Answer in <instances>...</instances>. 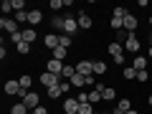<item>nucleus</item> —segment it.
I'll list each match as a JSON object with an SVG mask.
<instances>
[{
    "label": "nucleus",
    "mask_w": 152,
    "mask_h": 114,
    "mask_svg": "<svg viewBox=\"0 0 152 114\" xmlns=\"http://www.w3.org/2000/svg\"><path fill=\"white\" fill-rule=\"evenodd\" d=\"M150 26H152V18H150Z\"/></svg>",
    "instance_id": "45"
},
{
    "label": "nucleus",
    "mask_w": 152,
    "mask_h": 114,
    "mask_svg": "<svg viewBox=\"0 0 152 114\" xmlns=\"http://www.w3.org/2000/svg\"><path fill=\"white\" fill-rule=\"evenodd\" d=\"M107 74V64L104 61H94V76H104Z\"/></svg>",
    "instance_id": "18"
},
{
    "label": "nucleus",
    "mask_w": 152,
    "mask_h": 114,
    "mask_svg": "<svg viewBox=\"0 0 152 114\" xmlns=\"http://www.w3.org/2000/svg\"><path fill=\"white\" fill-rule=\"evenodd\" d=\"M147 102H150V107H152V94H150V99H147Z\"/></svg>",
    "instance_id": "41"
},
{
    "label": "nucleus",
    "mask_w": 152,
    "mask_h": 114,
    "mask_svg": "<svg viewBox=\"0 0 152 114\" xmlns=\"http://www.w3.org/2000/svg\"><path fill=\"white\" fill-rule=\"evenodd\" d=\"M94 89H96V91L102 94V102H112V99L117 96V91H114V89H109V86H102V84H96Z\"/></svg>",
    "instance_id": "8"
},
{
    "label": "nucleus",
    "mask_w": 152,
    "mask_h": 114,
    "mask_svg": "<svg viewBox=\"0 0 152 114\" xmlns=\"http://www.w3.org/2000/svg\"><path fill=\"white\" fill-rule=\"evenodd\" d=\"M64 23H66V18H58V15H56L53 20H51V26H53L56 31H61V33H64Z\"/></svg>",
    "instance_id": "23"
},
{
    "label": "nucleus",
    "mask_w": 152,
    "mask_h": 114,
    "mask_svg": "<svg viewBox=\"0 0 152 114\" xmlns=\"http://www.w3.org/2000/svg\"><path fill=\"white\" fill-rule=\"evenodd\" d=\"M64 114H79V99H76V96H66Z\"/></svg>",
    "instance_id": "6"
},
{
    "label": "nucleus",
    "mask_w": 152,
    "mask_h": 114,
    "mask_svg": "<svg viewBox=\"0 0 152 114\" xmlns=\"http://www.w3.org/2000/svg\"><path fill=\"white\" fill-rule=\"evenodd\" d=\"M74 74H76V66H69V64H66V66H64V74H61V79H71Z\"/></svg>",
    "instance_id": "26"
},
{
    "label": "nucleus",
    "mask_w": 152,
    "mask_h": 114,
    "mask_svg": "<svg viewBox=\"0 0 152 114\" xmlns=\"http://www.w3.org/2000/svg\"><path fill=\"white\" fill-rule=\"evenodd\" d=\"M64 66H66V64H61V61H56V58H51L48 64H46V71H51V74H56V76H61V74H64Z\"/></svg>",
    "instance_id": "10"
},
{
    "label": "nucleus",
    "mask_w": 152,
    "mask_h": 114,
    "mask_svg": "<svg viewBox=\"0 0 152 114\" xmlns=\"http://www.w3.org/2000/svg\"><path fill=\"white\" fill-rule=\"evenodd\" d=\"M5 94H20V81H5Z\"/></svg>",
    "instance_id": "16"
},
{
    "label": "nucleus",
    "mask_w": 152,
    "mask_h": 114,
    "mask_svg": "<svg viewBox=\"0 0 152 114\" xmlns=\"http://www.w3.org/2000/svg\"><path fill=\"white\" fill-rule=\"evenodd\" d=\"M96 102H102V94L96 89H89V104H96Z\"/></svg>",
    "instance_id": "22"
},
{
    "label": "nucleus",
    "mask_w": 152,
    "mask_h": 114,
    "mask_svg": "<svg viewBox=\"0 0 152 114\" xmlns=\"http://www.w3.org/2000/svg\"><path fill=\"white\" fill-rule=\"evenodd\" d=\"M51 8H53V10H58V8H64V0H51Z\"/></svg>",
    "instance_id": "38"
},
{
    "label": "nucleus",
    "mask_w": 152,
    "mask_h": 114,
    "mask_svg": "<svg viewBox=\"0 0 152 114\" xmlns=\"http://www.w3.org/2000/svg\"><path fill=\"white\" fill-rule=\"evenodd\" d=\"M0 28L8 31L10 36H13V33H18V31H23V28H18V20H15V18H5V15H3V20H0Z\"/></svg>",
    "instance_id": "2"
},
{
    "label": "nucleus",
    "mask_w": 152,
    "mask_h": 114,
    "mask_svg": "<svg viewBox=\"0 0 152 114\" xmlns=\"http://www.w3.org/2000/svg\"><path fill=\"white\" fill-rule=\"evenodd\" d=\"M0 8H3L5 15H8V13H13V0H3V5H0Z\"/></svg>",
    "instance_id": "32"
},
{
    "label": "nucleus",
    "mask_w": 152,
    "mask_h": 114,
    "mask_svg": "<svg viewBox=\"0 0 152 114\" xmlns=\"http://www.w3.org/2000/svg\"><path fill=\"white\" fill-rule=\"evenodd\" d=\"M137 26H140V20H137L132 13H127L124 20H122V28H127V33H134V31H137Z\"/></svg>",
    "instance_id": "5"
},
{
    "label": "nucleus",
    "mask_w": 152,
    "mask_h": 114,
    "mask_svg": "<svg viewBox=\"0 0 152 114\" xmlns=\"http://www.w3.org/2000/svg\"><path fill=\"white\" fill-rule=\"evenodd\" d=\"M147 79H150V74H147V71H137V81H142V84H145Z\"/></svg>",
    "instance_id": "36"
},
{
    "label": "nucleus",
    "mask_w": 152,
    "mask_h": 114,
    "mask_svg": "<svg viewBox=\"0 0 152 114\" xmlns=\"http://www.w3.org/2000/svg\"><path fill=\"white\" fill-rule=\"evenodd\" d=\"M76 74L91 76V74H94V61H79V64H76Z\"/></svg>",
    "instance_id": "4"
},
{
    "label": "nucleus",
    "mask_w": 152,
    "mask_h": 114,
    "mask_svg": "<svg viewBox=\"0 0 152 114\" xmlns=\"http://www.w3.org/2000/svg\"><path fill=\"white\" fill-rule=\"evenodd\" d=\"M18 81H20V89H31V84H33V79H31V76H20V79H18Z\"/></svg>",
    "instance_id": "28"
},
{
    "label": "nucleus",
    "mask_w": 152,
    "mask_h": 114,
    "mask_svg": "<svg viewBox=\"0 0 152 114\" xmlns=\"http://www.w3.org/2000/svg\"><path fill=\"white\" fill-rule=\"evenodd\" d=\"M124 51H129V53H137L140 51V38L134 33H129V38H127V43H124Z\"/></svg>",
    "instance_id": "9"
},
{
    "label": "nucleus",
    "mask_w": 152,
    "mask_h": 114,
    "mask_svg": "<svg viewBox=\"0 0 152 114\" xmlns=\"http://www.w3.org/2000/svg\"><path fill=\"white\" fill-rule=\"evenodd\" d=\"M76 23H79V28H91V18L86 15V13H76Z\"/></svg>",
    "instance_id": "11"
},
{
    "label": "nucleus",
    "mask_w": 152,
    "mask_h": 114,
    "mask_svg": "<svg viewBox=\"0 0 152 114\" xmlns=\"http://www.w3.org/2000/svg\"><path fill=\"white\" fill-rule=\"evenodd\" d=\"M15 20H18V26H20V23H28V10H20V13H15Z\"/></svg>",
    "instance_id": "30"
},
{
    "label": "nucleus",
    "mask_w": 152,
    "mask_h": 114,
    "mask_svg": "<svg viewBox=\"0 0 152 114\" xmlns=\"http://www.w3.org/2000/svg\"><path fill=\"white\" fill-rule=\"evenodd\" d=\"M86 86H96V79H94V74L86 76Z\"/></svg>",
    "instance_id": "39"
},
{
    "label": "nucleus",
    "mask_w": 152,
    "mask_h": 114,
    "mask_svg": "<svg viewBox=\"0 0 152 114\" xmlns=\"http://www.w3.org/2000/svg\"><path fill=\"white\" fill-rule=\"evenodd\" d=\"M51 58H56V61H61V64H64V58H66V48H53V53H51Z\"/></svg>",
    "instance_id": "21"
},
{
    "label": "nucleus",
    "mask_w": 152,
    "mask_h": 114,
    "mask_svg": "<svg viewBox=\"0 0 152 114\" xmlns=\"http://www.w3.org/2000/svg\"><path fill=\"white\" fill-rule=\"evenodd\" d=\"M41 84H43L46 89H53V86H58V84H61V76L51 74V71H43V74H41Z\"/></svg>",
    "instance_id": "1"
},
{
    "label": "nucleus",
    "mask_w": 152,
    "mask_h": 114,
    "mask_svg": "<svg viewBox=\"0 0 152 114\" xmlns=\"http://www.w3.org/2000/svg\"><path fill=\"white\" fill-rule=\"evenodd\" d=\"M46 91H48V99H58L61 94H64V91H61V86H53V89H46Z\"/></svg>",
    "instance_id": "29"
},
{
    "label": "nucleus",
    "mask_w": 152,
    "mask_h": 114,
    "mask_svg": "<svg viewBox=\"0 0 152 114\" xmlns=\"http://www.w3.org/2000/svg\"><path fill=\"white\" fill-rule=\"evenodd\" d=\"M10 114H28V107L23 102H18V104H13V107H10Z\"/></svg>",
    "instance_id": "20"
},
{
    "label": "nucleus",
    "mask_w": 152,
    "mask_h": 114,
    "mask_svg": "<svg viewBox=\"0 0 152 114\" xmlns=\"http://www.w3.org/2000/svg\"><path fill=\"white\" fill-rule=\"evenodd\" d=\"M79 31V23H76L74 15H66V23H64V33L66 36H74V33Z\"/></svg>",
    "instance_id": "7"
},
{
    "label": "nucleus",
    "mask_w": 152,
    "mask_h": 114,
    "mask_svg": "<svg viewBox=\"0 0 152 114\" xmlns=\"http://www.w3.org/2000/svg\"><path fill=\"white\" fill-rule=\"evenodd\" d=\"M150 58H152V46H150Z\"/></svg>",
    "instance_id": "43"
},
{
    "label": "nucleus",
    "mask_w": 152,
    "mask_h": 114,
    "mask_svg": "<svg viewBox=\"0 0 152 114\" xmlns=\"http://www.w3.org/2000/svg\"><path fill=\"white\" fill-rule=\"evenodd\" d=\"M31 114H33V112H31Z\"/></svg>",
    "instance_id": "47"
},
{
    "label": "nucleus",
    "mask_w": 152,
    "mask_h": 114,
    "mask_svg": "<svg viewBox=\"0 0 152 114\" xmlns=\"http://www.w3.org/2000/svg\"><path fill=\"white\" fill-rule=\"evenodd\" d=\"M13 10H15V13L26 10V3H23V0H13Z\"/></svg>",
    "instance_id": "33"
},
{
    "label": "nucleus",
    "mask_w": 152,
    "mask_h": 114,
    "mask_svg": "<svg viewBox=\"0 0 152 114\" xmlns=\"http://www.w3.org/2000/svg\"><path fill=\"white\" fill-rule=\"evenodd\" d=\"M124 15H127L124 8H114V18H124Z\"/></svg>",
    "instance_id": "37"
},
{
    "label": "nucleus",
    "mask_w": 152,
    "mask_h": 114,
    "mask_svg": "<svg viewBox=\"0 0 152 114\" xmlns=\"http://www.w3.org/2000/svg\"><path fill=\"white\" fill-rule=\"evenodd\" d=\"M15 48H18V53H28V51H31V43H26V41H23V43H18Z\"/></svg>",
    "instance_id": "34"
},
{
    "label": "nucleus",
    "mask_w": 152,
    "mask_h": 114,
    "mask_svg": "<svg viewBox=\"0 0 152 114\" xmlns=\"http://www.w3.org/2000/svg\"><path fill=\"white\" fill-rule=\"evenodd\" d=\"M127 38H129L127 31H117V43H127Z\"/></svg>",
    "instance_id": "31"
},
{
    "label": "nucleus",
    "mask_w": 152,
    "mask_h": 114,
    "mask_svg": "<svg viewBox=\"0 0 152 114\" xmlns=\"http://www.w3.org/2000/svg\"><path fill=\"white\" fill-rule=\"evenodd\" d=\"M43 43L48 46V48H58V36H56V33H48V36L43 38Z\"/></svg>",
    "instance_id": "17"
},
{
    "label": "nucleus",
    "mask_w": 152,
    "mask_h": 114,
    "mask_svg": "<svg viewBox=\"0 0 152 114\" xmlns=\"http://www.w3.org/2000/svg\"><path fill=\"white\" fill-rule=\"evenodd\" d=\"M124 79H127V81L137 79V69H134V66H127V69H124Z\"/></svg>",
    "instance_id": "25"
},
{
    "label": "nucleus",
    "mask_w": 152,
    "mask_h": 114,
    "mask_svg": "<svg viewBox=\"0 0 152 114\" xmlns=\"http://www.w3.org/2000/svg\"><path fill=\"white\" fill-rule=\"evenodd\" d=\"M79 114H94V104H79Z\"/></svg>",
    "instance_id": "27"
},
{
    "label": "nucleus",
    "mask_w": 152,
    "mask_h": 114,
    "mask_svg": "<svg viewBox=\"0 0 152 114\" xmlns=\"http://www.w3.org/2000/svg\"><path fill=\"white\" fill-rule=\"evenodd\" d=\"M33 114H48V109H46V107H36V109H33Z\"/></svg>",
    "instance_id": "40"
},
{
    "label": "nucleus",
    "mask_w": 152,
    "mask_h": 114,
    "mask_svg": "<svg viewBox=\"0 0 152 114\" xmlns=\"http://www.w3.org/2000/svg\"><path fill=\"white\" fill-rule=\"evenodd\" d=\"M94 114H102V112H94Z\"/></svg>",
    "instance_id": "44"
},
{
    "label": "nucleus",
    "mask_w": 152,
    "mask_h": 114,
    "mask_svg": "<svg viewBox=\"0 0 152 114\" xmlns=\"http://www.w3.org/2000/svg\"><path fill=\"white\" fill-rule=\"evenodd\" d=\"M20 102H23V104H26V107H28V109H36V107H41V96H38V94H36V91H28V94H26V96H23V99H20Z\"/></svg>",
    "instance_id": "3"
},
{
    "label": "nucleus",
    "mask_w": 152,
    "mask_h": 114,
    "mask_svg": "<svg viewBox=\"0 0 152 114\" xmlns=\"http://www.w3.org/2000/svg\"><path fill=\"white\" fill-rule=\"evenodd\" d=\"M36 38H38L36 28H23V41H26V43H33Z\"/></svg>",
    "instance_id": "15"
},
{
    "label": "nucleus",
    "mask_w": 152,
    "mask_h": 114,
    "mask_svg": "<svg viewBox=\"0 0 152 114\" xmlns=\"http://www.w3.org/2000/svg\"><path fill=\"white\" fill-rule=\"evenodd\" d=\"M69 81H71V86H74V89H81V86H86V76H81V74H74V76L69 79Z\"/></svg>",
    "instance_id": "13"
},
{
    "label": "nucleus",
    "mask_w": 152,
    "mask_h": 114,
    "mask_svg": "<svg viewBox=\"0 0 152 114\" xmlns=\"http://www.w3.org/2000/svg\"><path fill=\"white\" fill-rule=\"evenodd\" d=\"M41 20H43V13L41 10H28V23L31 26H38Z\"/></svg>",
    "instance_id": "14"
},
{
    "label": "nucleus",
    "mask_w": 152,
    "mask_h": 114,
    "mask_svg": "<svg viewBox=\"0 0 152 114\" xmlns=\"http://www.w3.org/2000/svg\"><path fill=\"white\" fill-rule=\"evenodd\" d=\"M107 114H112V112H107Z\"/></svg>",
    "instance_id": "46"
},
{
    "label": "nucleus",
    "mask_w": 152,
    "mask_h": 114,
    "mask_svg": "<svg viewBox=\"0 0 152 114\" xmlns=\"http://www.w3.org/2000/svg\"><path fill=\"white\" fill-rule=\"evenodd\" d=\"M127 114H137V112H134V109H129V112H127Z\"/></svg>",
    "instance_id": "42"
},
{
    "label": "nucleus",
    "mask_w": 152,
    "mask_h": 114,
    "mask_svg": "<svg viewBox=\"0 0 152 114\" xmlns=\"http://www.w3.org/2000/svg\"><path fill=\"white\" fill-rule=\"evenodd\" d=\"M132 66H134L137 71H147V58H145V56H137V58H134V64H132Z\"/></svg>",
    "instance_id": "19"
},
{
    "label": "nucleus",
    "mask_w": 152,
    "mask_h": 114,
    "mask_svg": "<svg viewBox=\"0 0 152 114\" xmlns=\"http://www.w3.org/2000/svg\"><path fill=\"white\" fill-rule=\"evenodd\" d=\"M107 51L112 53V58H117V56H122V53H124V46L114 41V43H109V46H107Z\"/></svg>",
    "instance_id": "12"
},
{
    "label": "nucleus",
    "mask_w": 152,
    "mask_h": 114,
    "mask_svg": "<svg viewBox=\"0 0 152 114\" xmlns=\"http://www.w3.org/2000/svg\"><path fill=\"white\" fill-rule=\"evenodd\" d=\"M10 41H13V43H23V31H18V33H13V36H10Z\"/></svg>",
    "instance_id": "35"
},
{
    "label": "nucleus",
    "mask_w": 152,
    "mask_h": 114,
    "mask_svg": "<svg viewBox=\"0 0 152 114\" xmlns=\"http://www.w3.org/2000/svg\"><path fill=\"white\" fill-rule=\"evenodd\" d=\"M58 46H61V48H69V46H71V36L61 33V36H58Z\"/></svg>",
    "instance_id": "24"
}]
</instances>
